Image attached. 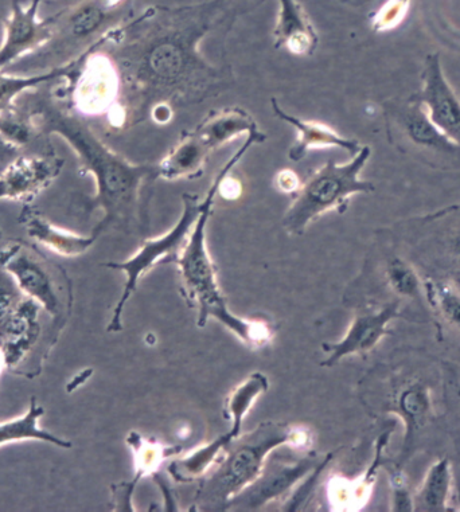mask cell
I'll use <instances>...</instances> for the list:
<instances>
[{
	"instance_id": "3",
	"label": "cell",
	"mask_w": 460,
	"mask_h": 512,
	"mask_svg": "<svg viewBox=\"0 0 460 512\" xmlns=\"http://www.w3.org/2000/svg\"><path fill=\"white\" fill-rule=\"evenodd\" d=\"M267 135L259 130L252 131L247 135L243 146L236 151L225 163V166L218 171L212 186L202 199V210L200 217L191 230L189 240L183 246L177 261L179 275L182 279V293L190 307L196 308L197 326L205 327L209 319H216L222 326L228 328L233 334L252 349L267 346L271 342L274 332L267 323L261 320H249L240 318L233 314L226 303L222 293L220 281H218L217 267L212 259L208 248V224L221 182L228 177L244 158L249 148L255 144L264 143Z\"/></svg>"
},
{
	"instance_id": "20",
	"label": "cell",
	"mask_w": 460,
	"mask_h": 512,
	"mask_svg": "<svg viewBox=\"0 0 460 512\" xmlns=\"http://www.w3.org/2000/svg\"><path fill=\"white\" fill-rule=\"evenodd\" d=\"M210 154L196 132H185L177 146L157 164V178L174 182L201 177Z\"/></svg>"
},
{
	"instance_id": "19",
	"label": "cell",
	"mask_w": 460,
	"mask_h": 512,
	"mask_svg": "<svg viewBox=\"0 0 460 512\" xmlns=\"http://www.w3.org/2000/svg\"><path fill=\"white\" fill-rule=\"evenodd\" d=\"M93 52L88 57L79 80H83L79 100L84 111L89 113L104 112L115 103L120 92L122 78L118 66L107 57L96 56Z\"/></svg>"
},
{
	"instance_id": "12",
	"label": "cell",
	"mask_w": 460,
	"mask_h": 512,
	"mask_svg": "<svg viewBox=\"0 0 460 512\" xmlns=\"http://www.w3.org/2000/svg\"><path fill=\"white\" fill-rule=\"evenodd\" d=\"M42 312L44 308L27 296L21 306L0 323V354L7 369L14 374L21 373V367L40 346L44 335Z\"/></svg>"
},
{
	"instance_id": "30",
	"label": "cell",
	"mask_w": 460,
	"mask_h": 512,
	"mask_svg": "<svg viewBox=\"0 0 460 512\" xmlns=\"http://www.w3.org/2000/svg\"><path fill=\"white\" fill-rule=\"evenodd\" d=\"M384 276L389 289L397 296L413 300L424 297L423 279H420L419 272L403 257L396 254L389 257L385 263Z\"/></svg>"
},
{
	"instance_id": "32",
	"label": "cell",
	"mask_w": 460,
	"mask_h": 512,
	"mask_svg": "<svg viewBox=\"0 0 460 512\" xmlns=\"http://www.w3.org/2000/svg\"><path fill=\"white\" fill-rule=\"evenodd\" d=\"M33 128L25 120L18 119L10 112L0 115V138L14 148L29 143Z\"/></svg>"
},
{
	"instance_id": "13",
	"label": "cell",
	"mask_w": 460,
	"mask_h": 512,
	"mask_svg": "<svg viewBox=\"0 0 460 512\" xmlns=\"http://www.w3.org/2000/svg\"><path fill=\"white\" fill-rule=\"evenodd\" d=\"M64 164L54 156H19L0 174V199L29 205L52 185Z\"/></svg>"
},
{
	"instance_id": "4",
	"label": "cell",
	"mask_w": 460,
	"mask_h": 512,
	"mask_svg": "<svg viewBox=\"0 0 460 512\" xmlns=\"http://www.w3.org/2000/svg\"><path fill=\"white\" fill-rule=\"evenodd\" d=\"M310 443L306 429L292 428L284 422H261L252 432L236 437L225 449L197 491V508L226 510L233 499L260 478L268 456L276 448L283 445L307 448Z\"/></svg>"
},
{
	"instance_id": "2",
	"label": "cell",
	"mask_w": 460,
	"mask_h": 512,
	"mask_svg": "<svg viewBox=\"0 0 460 512\" xmlns=\"http://www.w3.org/2000/svg\"><path fill=\"white\" fill-rule=\"evenodd\" d=\"M37 115L42 117V127L61 136L79 156L83 171L95 178L93 207L104 211L96 232L101 234L111 226H140V190L146 179L157 178V166L124 159L101 142L84 121L69 113L45 107Z\"/></svg>"
},
{
	"instance_id": "11",
	"label": "cell",
	"mask_w": 460,
	"mask_h": 512,
	"mask_svg": "<svg viewBox=\"0 0 460 512\" xmlns=\"http://www.w3.org/2000/svg\"><path fill=\"white\" fill-rule=\"evenodd\" d=\"M403 316L401 303L391 302L378 310L358 312L348 332L339 342L323 343L322 350L327 354L323 367H333L343 358L352 355H365L372 351L385 336L391 335L389 326Z\"/></svg>"
},
{
	"instance_id": "35",
	"label": "cell",
	"mask_w": 460,
	"mask_h": 512,
	"mask_svg": "<svg viewBox=\"0 0 460 512\" xmlns=\"http://www.w3.org/2000/svg\"><path fill=\"white\" fill-rule=\"evenodd\" d=\"M275 186L278 187L280 193L295 195L298 193L300 186H302V182H300L298 175L294 171L282 170L276 174Z\"/></svg>"
},
{
	"instance_id": "10",
	"label": "cell",
	"mask_w": 460,
	"mask_h": 512,
	"mask_svg": "<svg viewBox=\"0 0 460 512\" xmlns=\"http://www.w3.org/2000/svg\"><path fill=\"white\" fill-rule=\"evenodd\" d=\"M41 3L31 0L29 6H23L19 0H11V14L5 21V38L0 46V70L52 41L57 17H38Z\"/></svg>"
},
{
	"instance_id": "24",
	"label": "cell",
	"mask_w": 460,
	"mask_h": 512,
	"mask_svg": "<svg viewBox=\"0 0 460 512\" xmlns=\"http://www.w3.org/2000/svg\"><path fill=\"white\" fill-rule=\"evenodd\" d=\"M454 471L447 457L436 460L424 475L423 482L413 494V511L447 512L452 508Z\"/></svg>"
},
{
	"instance_id": "8",
	"label": "cell",
	"mask_w": 460,
	"mask_h": 512,
	"mask_svg": "<svg viewBox=\"0 0 460 512\" xmlns=\"http://www.w3.org/2000/svg\"><path fill=\"white\" fill-rule=\"evenodd\" d=\"M183 209L177 224L155 238H146L140 245L138 252L132 254L130 259L122 263H105L103 267L126 273L127 280L124 284L122 296H120L112 318L107 327L108 332H120L123 330L124 308L131 296L134 295L140 280L148 272L159 264L177 263L183 246L189 240L191 230L200 217L202 210V199L196 194L185 193L182 197Z\"/></svg>"
},
{
	"instance_id": "38",
	"label": "cell",
	"mask_w": 460,
	"mask_h": 512,
	"mask_svg": "<svg viewBox=\"0 0 460 512\" xmlns=\"http://www.w3.org/2000/svg\"><path fill=\"white\" fill-rule=\"evenodd\" d=\"M0 148H3V150H14V147L10 146V144L6 143L2 138H0Z\"/></svg>"
},
{
	"instance_id": "37",
	"label": "cell",
	"mask_w": 460,
	"mask_h": 512,
	"mask_svg": "<svg viewBox=\"0 0 460 512\" xmlns=\"http://www.w3.org/2000/svg\"><path fill=\"white\" fill-rule=\"evenodd\" d=\"M240 193L241 186L239 182L235 181V179H229V175L221 182L220 191H218V194H221L226 199L239 198Z\"/></svg>"
},
{
	"instance_id": "39",
	"label": "cell",
	"mask_w": 460,
	"mask_h": 512,
	"mask_svg": "<svg viewBox=\"0 0 460 512\" xmlns=\"http://www.w3.org/2000/svg\"><path fill=\"white\" fill-rule=\"evenodd\" d=\"M342 2H354V0H342Z\"/></svg>"
},
{
	"instance_id": "28",
	"label": "cell",
	"mask_w": 460,
	"mask_h": 512,
	"mask_svg": "<svg viewBox=\"0 0 460 512\" xmlns=\"http://www.w3.org/2000/svg\"><path fill=\"white\" fill-rule=\"evenodd\" d=\"M268 386L270 385H268V379L264 374L253 373L230 393L226 400L225 417L232 422L229 432L233 436L241 435L244 418L251 412L257 398L267 392Z\"/></svg>"
},
{
	"instance_id": "22",
	"label": "cell",
	"mask_w": 460,
	"mask_h": 512,
	"mask_svg": "<svg viewBox=\"0 0 460 512\" xmlns=\"http://www.w3.org/2000/svg\"><path fill=\"white\" fill-rule=\"evenodd\" d=\"M97 49H100L99 44L92 45L91 48L85 50L68 64L56 66L49 72L34 74V76H7L0 70V115L10 112L14 101L30 89L41 87V85L56 81L58 78L80 77L85 64H87L88 57Z\"/></svg>"
},
{
	"instance_id": "16",
	"label": "cell",
	"mask_w": 460,
	"mask_h": 512,
	"mask_svg": "<svg viewBox=\"0 0 460 512\" xmlns=\"http://www.w3.org/2000/svg\"><path fill=\"white\" fill-rule=\"evenodd\" d=\"M272 112L275 116L287 124L292 125L298 131V139L288 150V159L291 162H302L310 150H322V148H341L354 156L361 150L360 142L354 139L343 138L338 132H335L329 125L319 123V121H310L300 119L298 116L291 115L280 107L278 100L271 99Z\"/></svg>"
},
{
	"instance_id": "14",
	"label": "cell",
	"mask_w": 460,
	"mask_h": 512,
	"mask_svg": "<svg viewBox=\"0 0 460 512\" xmlns=\"http://www.w3.org/2000/svg\"><path fill=\"white\" fill-rule=\"evenodd\" d=\"M421 80L423 87L416 99L424 105L432 123L460 146V100L444 77L438 54L427 57Z\"/></svg>"
},
{
	"instance_id": "6",
	"label": "cell",
	"mask_w": 460,
	"mask_h": 512,
	"mask_svg": "<svg viewBox=\"0 0 460 512\" xmlns=\"http://www.w3.org/2000/svg\"><path fill=\"white\" fill-rule=\"evenodd\" d=\"M0 267L17 281L26 296L44 308L61 330L72 314V281L64 269L56 267L34 246L17 244L0 250Z\"/></svg>"
},
{
	"instance_id": "23",
	"label": "cell",
	"mask_w": 460,
	"mask_h": 512,
	"mask_svg": "<svg viewBox=\"0 0 460 512\" xmlns=\"http://www.w3.org/2000/svg\"><path fill=\"white\" fill-rule=\"evenodd\" d=\"M391 431L385 432L377 441V452L368 471L356 480L334 478L329 483V499L333 510H360L372 494L378 468L382 464V452L389 443Z\"/></svg>"
},
{
	"instance_id": "31",
	"label": "cell",
	"mask_w": 460,
	"mask_h": 512,
	"mask_svg": "<svg viewBox=\"0 0 460 512\" xmlns=\"http://www.w3.org/2000/svg\"><path fill=\"white\" fill-rule=\"evenodd\" d=\"M411 0H388L372 17V29L384 33L395 29L407 17Z\"/></svg>"
},
{
	"instance_id": "17",
	"label": "cell",
	"mask_w": 460,
	"mask_h": 512,
	"mask_svg": "<svg viewBox=\"0 0 460 512\" xmlns=\"http://www.w3.org/2000/svg\"><path fill=\"white\" fill-rule=\"evenodd\" d=\"M19 222L37 244L66 259L83 256L100 237V233L96 230H93L91 236H81V234L58 228L33 206L23 207Z\"/></svg>"
},
{
	"instance_id": "33",
	"label": "cell",
	"mask_w": 460,
	"mask_h": 512,
	"mask_svg": "<svg viewBox=\"0 0 460 512\" xmlns=\"http://www.w3.org/2000/svg\"><path fill=\"white\" fill-rule=\"evenodd\" d=\"M392 487V511H413V495L409 492L407 484H405L403 472L401 468H397L393 472L391 478Z\"/></svg>"
},
{
	"instance_id": "5",
	"label": "cell",
	"mask_w": 460,
	"mask_h": 512,
	"mask_svg": "<svg viewBox=\"0 0 460 512\" xmlns=\"http://www.w3.org/2000/svg\"><path fill=\"white\" fill-rule=\"evenodd\" d=\"M370 155V147L362 146L350 162L339 164L329 160L315 170L302 183L284 214L283 229L290 236H302L314 221L326 213H345L354 195L373 193L376 190L373 183L361 179Z\"/></svg>"
},
{
	"instance_id": "1",
	"label": "cell",
	"mask_w": 460,
	"mask_h": 512,
	"mask_svg": "<svg viewBox=\"0 0 460 512\" xmlns=\"http://www.w3.org/2000/svg\"><path fill=\"white\" fill-rule=\"evenodd\" d=\"M224 11L225 0L152 6L112 30L109 44L123 48L120 77L126 78L131 95L139 101V119L144 108L150 112L151 103H197L224 84L220 69L200 50L202 39Z\"/></svg>"
},
{
	"instance_id": "34",
	"label": "cell",
	"mask_w": 460,
	"mask_h": 512,
	"mask_svg": "<svg viewBox=\"0 0 460 512\" xmlns=\"http://www.w3.org/2000/svg\"><path fill=\"white\" fill-rule=\"evenodd\" d=\"M138 483L139 480L134 479L130 483L113 484V486L111 487L113 510H134V508L131 507V496L132 492H134L135 490L136 484Z\"/></svg>"
},
{
	"instance_id": "27",
	"label": "cell",
	"mask_w": 460,
	"mask_h": 512,
	"mask_svg": "<svg viewBox=\"0 0 460 512\" xmlns=\"http://www.w3.org/2000/svg\"><path fill=\"white\" fill-rule=\"evenodd\" d=\"M423 292L424 299L440 323L447 324L460 334V291L455 284L450 280L424 277Z\"/></svg>"
},
{
	"instance_id": "15",
	"label": "cell",
	"mask_w": 460,
	"mask_h": 512,
	"mask_svg": "<svg viewBox=\"0 0 460 512\" xmlns=\"http://www.w3.org/2000/svg\"><path fill=\"white\" fill-rule=\"evenodd\" d=\"M318 459L315 457H306V459L296 461V463H274L265 464L263 474L260 478L241 492L236 499L230 502L229 506H243V508H256L264 506L265 503L280 498L290 490L295 483L318 467ZM229 508V507H228Z\"/></svg>"
},
{
	"instance_id": "18",
	"label": "cell",
	"mask_w": 460,
	"mask_h": 512,
	"mask_svg": "<svg viewBox=\"0 0 460 512\" xmlns=\"http://www.w3.org/2000/svg\"><path fill=\"white\" fill-rule=\"evenodd\" d=\"M274 46L298 57H313L319 46V34L299 0H279Z\"/></svg>"
},
{
	"instance_id": "7",
	"label": "cell",
	"mask_w": 460,
	"mask_h": 512,
	"mask_svg": "<svg viewBox=\"0 0 460 512\" xmlns=\"http://www.w3.org/2000/svg\"><path fill=\"white\" fill-rule=\"evenodd\" d=\"M389 142L397 150L440 170L460 167V146L448 139L415 96L384 104Z\"/></svg>"
},
{
	"instance_id": "29",
	"label": "cell",
	"mask_w": 460,
	"mask_h": 512,
	"mask_svg": "<svg viewBox=\"0 0 460 512\" xmlns=\"http://www.w3.org/2000/svg\"><path fill=\"white\" fill-rule=\"evenodd\" d=\"M127 444L130 445L135 460V479H143L144 476L152 475L163 461L170 456L177 455L181 447H167L158 441L144 439L138 432H131L127 437Z\"/></svg>"
},
{
	"instance_id": "9",
	"label": "cell",
	"mask_w": 460,
	"mask_h": 512,
	"mask_svg": "<svg viewBox=\"0 0 460 512\" xmlns=\"http://www.w3.org/2000/svg\"><path fill=\"white\" fill-rule=\"evenodd\" d=\"M385 410L393 413L404 425L401 459H407L419 432L426 429L435 418L434 386L416 373L392 379L391 393Z\"/></svg>"
},
{
	"instance_id": "36",
	"label": "cell",
	"mask_w": 460,
	"mask_h": 512,
	"mask_svg": "<svg viewBox=\"0 0 460 512\" xmlns=\"http://www.w3.org/2000/svg\"><path fill=\"white\" fill-rule=\"evenodd\" d=\"M150 115L152 119H154L155 123H170L174 116L173 105L166 103V101H161V103L152 105V108L150 109Z\"/></svg>"
},
{
	"instance_id": "21",
	"label": "cell",
	"mask_w": 460,
	"mask_h": 512,
	"mask_svg": "<svg viewBox=\"0 0 460 512\" xmlns=\"http://www.w3.org/2000/svg\"><path fill=\"white\" fill-rule=\"evenodd\" d=\"M257 128L259 125L252 115L244 108L233 107L210 113L193 131L210 152H214L240 136L251 134Z\"/></svg>"
},
{
	"instance_id": "26",
	"label": "cell",
	"mask_w": 460,
	"mask_h": 512,
	"mask_svg": "<svg viewBox=\"0 0 460 512\" xmlns=\"http://www.w3.org/2000/svg\"><path fill=\"white\" fill-rule=\"evenodd\" d=\"M45 414V409L38 405L37 398L31 397L29 409L22 417L0 422V447L18 443V441L37 440L57 445L60 448H72V443L61 439L53 433L38 426V420Z\"/></svg>"
},
{
	"instance_id": "25",
	"label": "cell",
	"mask_w": 460,
	"mask_h": 512,
	"mask_svg": "<svg viewBox=\"0 0 460 512\" xmlns=\"http://www.w3.org/2000/svg\"><path fill=\"white\" fill-rule=\"evenodd\" d=\"M236 437L228 432L217 437L212 443L202 445L196 451L190 452L183 459L175 460L169 465L171 478L178 483H191L205 478L224 455L225 449Z\"/></svg>"
}]
</instances>
